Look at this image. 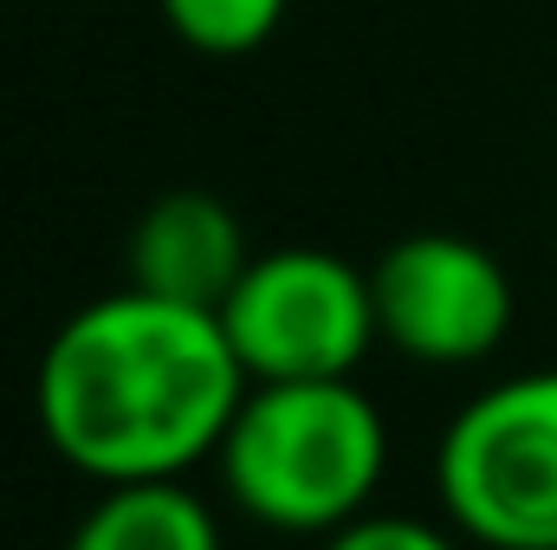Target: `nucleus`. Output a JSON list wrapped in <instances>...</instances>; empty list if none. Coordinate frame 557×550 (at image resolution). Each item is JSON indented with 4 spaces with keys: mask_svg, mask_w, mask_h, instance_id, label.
<instances>
[{
    "mask_svg": "<svg viewBox=\"0 0 557 550\" xmlns=\"http://www.w3.org/2000/svg\"><path fill=\"white\" fill-rule=\"evenodd\" d=\"M247 389L221 311L117 285L46 337L33 421L91 486L188 479L195 466H214Z\"/></svg>",
    "mask_w": 557,
    "mask_h": 550,
    "instance_id": "1",
    "label": "nucleus"
},
{
    "mask_svg": "<svg viewBox=\"0 0 557 550\" xmlns=\"http://www.w3.org/2000/svg\"><path fill=\"white\" fill-rule=\"evenodd\" d=\"M169 33L208 59H240L267 46L285 20V0H156Z\"/></svg>",
    "mask_w": 557,
    "mask_h": 550,
    "instance_id": "8",
    "label": "nucleus"
},
{
    "mask_svg": "<svg viewBox=\"0 0 557 550\" xmlns=\"http://www.w3.org/2000/svg\"><path fill=\"white\" fill-rule=\"evenodd\" d=\"M221 330L247 370V383H318L357 376L383 343L370 266H350L324 247L253 253L234 291L221 298Z\"/></svg>",
    "mask_w": 557,
    "mask_h": 550,
    "instance_id": "4",
    "label": "nucleus"
},
{
    "mask_svg": "<svg viewBox=\"0 0 557 550\" xmlns=\"http://www.w3.org/2000/svg\"><path fill=\"white\" fill-rule=\"evenodd\" d=\"M65 550H227L214 505L188 479H131L98 486Z\"/></svg>",
    "mask_w": 557,
    "mask_h": 550,
    "instance_id": "7",
    "label": "nucleus"
},
{
    "mask_svg": "<svg viewBox=\"0 0 557 550\" xmlns=\"http://www.w3.org/2000/svg\"><path fill=\"white\" fill-rule=\"evenodd\" d=\"M434 499L473 550H557V370L499 376L454 409Z\"/></svg>",
    "mask_w": 557,
    "mask_h": 550,
    "instance_id": "3",
    "label": "nucleus"
},
{
    "mask_svg": "<svg viewBox=\"0 0 557 550\" xmlns=\"http://www.w3.org/2000/svg\"><path fill=\"white\" fill-rule=\"evenodd\" d=\"M214 479L247 525L318 545L376 512L389 479V414L357 376L253 383L214 453Z\"/></svg>",
    "mask_w": 557,
    "mask_h": 550,
    "instance_id": "2",
    "label": "nucleus"
},
{
    "mask_svg": "<svg viewBox=\"0 0 557 550\" xmlns=\"http://www.w3.org/2000/svg\"><path fill=\"white\" fill-rule=\"evenodd\" d=\"M253 247H247V227L240 214L208 195V188H169L156 195L131 227V247H124V285H143L156 298H175V304H201V311H221V298L234 291V278L247 273Z\"/></svg>",
    "mask_w": 557,
    "mask_h": 550,
    "instance_id": "6",
    "label": "nucleus"
},
{
    "mask_svg": "<svg viewBox=\"0 0 557 550\" xmlns=\"http://www.w3.org/2000/svg\"><path fill=\"white\" fill-rule=\"evenodd\" d=\"M311 550H473L447 518H416V512H363L344 532L318 538Z\"/></svg>",
    "mask_w": 557,
    "mask_h": 550,
    "instance_id": "9",
    "label": "nucleus"
},
{
    "mask_svg": "<svg viewBox=\"0 0 557 550\" xmlns=\"http://www.w3.org/2000/svg\"><path fill=\"white\" fill-rule=\"evenodd\" d=\"M376 330L421 370H473L512 337V278L467 234H403L370 266Z\"/></svg>",
    "mask_w": 557,
    "mask_h": 550,
    "instance_id": "5",
    "label": "nucleus"
}]
</instances>
